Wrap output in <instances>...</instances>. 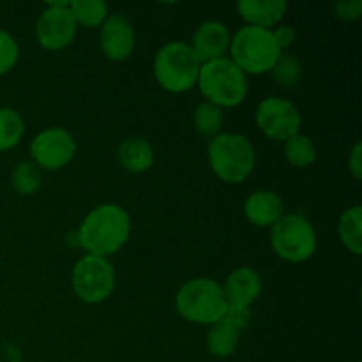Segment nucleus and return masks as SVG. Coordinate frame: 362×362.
Instances as JSON below:
<instances>
[{"instance_id":"nucleus-1","label":"nucleus","mask_w":362,"mask_h":362,"mask_svg":"<svg viewBox=\"0 0 362 362\" xmlns=\"http://www.w3.org/2000/svg\"><path fill=\"white\" fill-rule=\"evenodd\" d=\"M131 235V216L117 204L92 209L78 228V240L87 255L110 258L122 250Z\"/></svg>"},{"instance_id":"nucleus-2","label":"nucleus","mask_w":362,"mask_h":362,"mask_svg":"<svg viewBox=\"0 0 362 362\" xmlns=\"http://www.w3.org/2000/svg\"><path fill=\"white\" fill-rule=\"evenodd\" d=\"M207 161L214 175L226 184H243L257 165L253 144L240 133H219L207 144Z\"/></svg>"},{"instance_id":"nucleus-3","label":"nucleus","mask_w":362,"mask_h":362,"mask_svg":"<svg viewBox=\"0 0 362 362\" xmlns=\"http://www.w3.org/2000/svg\"><path fill=\"white\" fill-rule=\"evenodd\" d=\"M175 310L186 322L211 327L225 318L228 303L221 283L212 278H194L179 288L175 296Z\"/></svg>"},{"instance_id":"nucleus-4","label":"nucleus","mask_w":362,"mask_h":362,"mask_svg":"<svg viewBox=\"0 0 362 362\" xmlns=\"http://www.w3.org/2000/svg\"><path fill=\"white\" fill-rule=\"evenodd\" d=\"M197 87L200 88L205 101L226 110L243 105L250 92V81L228 57H223L202 64Z\"/></svg>"},{"instance_id":"nucleus-5","label":"nucleus","mask_w":362,"mask_h":362,"mask_svg":"<svg viewBox=\"0 0 362 362\" xmlns=\"http://www.w3.org/2000/svg\"><path fill=\"white\" fill-rule=\"evenodd\" d=\"M200 60L191 49L189 42L170 41L158 49L154 57L156 81L170 94H186L197 87Z\"/></svg>"},{"instance_id":"nucleus-6","label":"nucleus","mask_w":362,"mask_h":362,"mask_svg":"<svg viewBox=\"0 0 362 362\" xmlns=\"http://www.w3.org/2000/svg\"><path fill=\"white\" fill-rule=\"evenodd\" d=\"M228 53V59L246 76H260L272 69L283 52L274 42L271 30L244 25L230 39Z\"/></svg>"},{"instance_id":"nucleus-7","label":"nucleus","mask_w":362,"mask_h":362,"mask_svg":"<svg viewBox=\"0 0 362 362\" xmlns=\"http://www.w3.org/2000/svg\"><path fill=\"white\" fill-rule=\"evenodd\" d=\"M271 247L278 258L288 264L310 260L318 246L317 232L303 214H285L271 228Z\"/></svg>"},{"instance_id":"nucleus-8","label":"nucleus","mask_w":362,"mask_h":362,"mask_svg":"<svg viewBox=\"0 0 362 362\" xmlns=\"http://www.w3.org/2000/svg\"><path fill=\"white\" fill-rule=\"evenodd\" d=\"M115 269L110 258L85 255L74 264L71 274L73 292L81 303L101 304L112 297L115 290Z\"/></svg>"},{"instance_id":"nucleus-9","label":"nucleus","mask_w":362,"mask_h":362,"mask_svg":"<svg viewBox=\"0 0 362 362\" xmlns=\"http://www.w3.org/2000/svg\"><path fill=\"white\" fill-rule=\"evenodd\" d=\"M255 122L264 136L274 141H286L300 133L303 117L299 108L285 98L269 95L258 103L255 110Z\"/></svg>"},{"instance_id":"nucleus-10","label":"nucleus","mask_w":362,"mask_h":362,"mask_svg":"<svg viewBox=\"0 0 362 362\" xmlns=\"http://www.w3.org/2000/svg\"><path fill=\"white\" fill-rule=\"evenodd\" d=\"M76 140L64 127H46L35 134L30 141V161L39 166V170L57 172L73 161L76 156Z\"/></svg>"},{"instance_id":"nucleus-11","label":"nucleus","mask_w":362,"mask_h":362,"mask_svg":"<svg viewBox=\"0 0 362 362\" xmlns=\"http://www.w3.org/2000/svg\"><path fill=\"white\" fill-rule=\"evenodd\" d=\"M35 39L46 52L66 49L74 41L78 25L69 11V2H49L35 21Z\"/></svg>"},{"instance_id":"nucleus-12","label":"nucleus","mask_w":362,"mask_h":362,"mask_svg":"<svg viewBox=\"0 0 362 362\" xmlns=\"http://www.w3.org/2000/svg\"><path fill=\"white\" fill-rule=\"evenodd\" d=\"M99 48L112 62H124L136 49V32L124 14H110L99 28Z\"/></svg>"},{"instance_id":"nucleus-13","label":"nucleus","mask_w":362,"mask_h":362,"mask_svg":"<svg viewBox=\"0 0 362 362\" xmlns=\"http://www.w3.org/2000/svg\"><path fill=\"white\" fill-rule=\"evenodd\" d=\"M223 293L230 308H247L250 310L262 296L264 281L260 272L251 267H237L221 283Z\"/></svg>"},{"instance_id":"nucleus-14","label":"nucleus","mask_w":362,"mask_h":362,"mask_svg":"<svg viewBox=\"0 0 362 362\" xmlns=\"http://www.w3.org/2000/svg\"><path fill=\"white\" fill-rule=\"evenodd\" d=\"M230 39L232 35L225 23L214 20L204 21L194 30L189 46L200 64H207L212 60L223 59L228 53Z\"/></svg>"},{"instance_id":"nucleus-15","label":"nucleus","mask_w":362,"mask_h":362,"mask_svg":"<svg viewBox=\"0 0 362 362\" xmlns=\"http://www.w3.org/2000/svg\"><path fill=\"white\" fill-rule=\"evenodd\" d=\"M243 212L244 218L258 228H272L286 214L283 198L269 189L253 191L244 200Z\"/></svg>"},{"instance_id":"nucleus-16","label":"nucleus","mask_w":362,"mask_h":362,"mask_svg":"<svg viewBox=\"0 0 362 362\" xmlns=\"http://www.w3.org/2000/svg\"><path fill=\"white\" fill-rule=\"evenodd\" d=\"M288 4L285 0H240L237 11L250 27L272 30L285 18Z\"/></svg>"},{"instance_id":"nucleus-17","label":"nucleus","mask_w":362,"mask_h":362,"mask_svg":"<svg viewBox=\"0 0 362 362\" xmlns=\"http://www.w3.org/2000/svg\"><path fill=\"white\" fill-rule=\"evenodd\" d=\"M154 148L145 138L131 136L117 148V161L126 172L145 173L154 165Z\"/></svg>"},{"instance_id":"nucleus-18","label":"nucleus","mask_w":362,"mask_h":362,"mask_svg":"<svg viewBox=\"0 0 362 362\" xmlns=\"http://www.w3.org/2000/svg\"><path fill=\"white\" fill-rule=\"evenodd\" d=\"M240 331L235 325L230 324L226 318L216 322L214 325L209 327L207 339H205V346H207L209 354L218 359H226V357L233 356L239 346Z\"/></svg>"},{"instance_id":"nucleus-19","label":"nucleus","mask_w":362,"mask_h":362,"mask_svg":"<svg viewBox=\"0 0 362 362\" xmlns=\"http://www.w3.org/2000/svg\"><path fill=\"white\" fill-rule=\"evenodd\" d=\"M338 235L343 246L352 255L359 257L362 253V207L352 205L339 216Z\"/></svg>"},{"instance_id":"nucleus-20","label":"nucleus","mask_w":362,"mask_h":362,"mask_svg":"<svg viewBox=\"0 0 362 362\" xmlns=\"http://www.w3.org/2000/svg\"><path fill=\"white\" fill-rule=\"evenodd\" d=\"M223 124H225V110L209 101L198 103L193 112V126L200 136L212 140L223 133Z\"/></svg>"},{"instance_id":"nucleus-21","label":"nucleus","mask_w":362,"mask_h":362,"mask_svg":"<svg viewBox=\"0 0 362 362\" xmlns=\"http://www.w3.org/2000/svg\"><path fill=\"white\" fill-rule=\"evenodd\" d=\"M283 154L288 165L296 168H308L317 161L318 148L310 136L299 133L283 141Z\"/></svg>"},{"instance_id":"nucleus-22","label":"nucleus","mask_w":362,"mask_h":362,"mask_svg":"<svg viewBox=\"0 0 362 362\" xmlns=\"http://www.w3.org/2000/svg\"><path fill=\"white\" fill-rule=\"evenodd\" d=\"M69 11L78 27L85 28H101L110 16L105 0H74L69 2Z\"/></svg>"},{"instance_id":"nucleus-23","label":"nucleus","mask_w":362,"mask_h":362,"mask_svg":"<svg viewBox=\"0 0 362 362\" xmlns=\"http://www.w3.org/2000/svg\"><path fill=\"white\" fill-rule=\"evenodd\" d=\"M25 134V120L14 108H0V152L13 151L20 145Z\"/></svg>"},{"instance_id":"nucleus-24","label":"nucleus","mask_w":362,"mask_h":362,"mask_svg":"<svg viewBox=\"0 0 362 362\" xmlns=\"http://www.w3.org/2000/svg\"><path fill=\"white\" fill-rule=\"evenodd\" d=\"M42 184V173L37 165L27 159V161H20L11 172V186L21 197H30L41 189Z\"/></svg>"},{"instance_id":"nucleus-25","label":"nucleus","mask_w":362,"mask_h":362,"mask_svg":"<svg viewBox=\"0 0 362 362\" xmlns=\"http://www.w3.org/2000/svg\"><path fill=\"white\" fill-rule=\"evenodd\" d=\"M269 73H271L274 83L283 88H293L303 80V66L297 57L290 55V53H281Z\"/></svg>"},{"instance_id":"nucleus-26","label":"nucleus","mask_w":362,"mask_h":362,"mask_svg":"<svg viewBox=\"0 0 362 362\" xmlns=\"http://www.w3.org/2000/svg\"><path fill=\"white\" fill-rule=\"evenodd\" d=\"M20 59V46L9 32L0 28V76L13 71Z\"/></svg>"},{"instance_id":"nucleus-27","label":"nucleus","mask_w":362,"mask_h":362,"mask_svg":"<svg viewBox=\"0 0 362 362\" xmlns=\"http://www.w3.org/2000/svg\"><path fill=\"white\" fill-rule=\"evenodd\" d=\"M332 11H334V16L341 21L354 23L362 18V2L361 0H341V2L334 4Z\"/></svg>"},{"instance_id":"nucleus-28","label":"nucleus","mask_w":362,"mask_h":362,"mask_svg":"<svg viewBox=\"0 0 362 362\" xmlns=\"http://www.w3.org/2000/svg\"><path fill=\"white\" fill-rule=\"evenodd\" d=\"M272 37H274V42L278 45V48L285 53V49H288L290 46L296 42L297 34H296V28L290 27V25H281L279 23L278 27L272 28Z\"/></svg>"},{"instance_id":"nucleus-29","label":"nucleus","mask_w":362,"mask_h":362,"mask_svg":"<svg viewBox=\"0 0 362 362\" xmlns=\"http://www.w3.org/2000/svg\"><path fill=\"white\" fill-rule=\"evenodd\" d=\"M225 318L230 322V324L235 325V327L243 332L244 329L250 325L251 311L247 310V308H230L228 306V311H226Z\"/></svg>"},{"instance_id":"nucleus-30","label":"nucleus","mask_w":362,"mask_h":362,"mask_svg":"<svg viewBox=\"0 0 362 362\" xmlns=\"http://www.w3.org/2000/svg\"><path fill=\"white\" fill-rule=\"evenodd\" d=\"M349 172L356 180L362 179V144L357 141L349 154Z\"/></svg>"},{"instance_id":"nucleus-31","label":"nucleus","mask_w":362,"mask_h":362,"mask_svg":"<svg viewBox=\"0 0 362 362\" xmlns=\"http://www.w3.org/2000/svg\"><path fill=\"white\" fill-rule=\"evenodd\" d=\"M359 362H361V361H359Z\"/></svg>"}]
</instances>
